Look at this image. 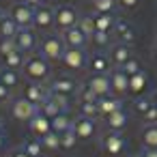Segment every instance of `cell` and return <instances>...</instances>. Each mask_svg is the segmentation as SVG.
<instances>
[{"label":"cell","mask_w":157,"mask_h":157,"mask_svg":"<svg viewBox=\"0 0 157 157\" xmlns=\"http://www.w3.org/2000/svg\"><path fill=\"white\" fill-rule=\"evenodd\" d=\"M78 88H80L78 82H75L73 78H67V75H58V78H54V80L50 82V86H48L50 93H58V95H65V97L75 95Z\"/></svg>","instance_id":"11"},{"label":"cell","mask_w":157,"mask_h":157,"mask_svg":"<svg viewBox=\"0 0 157 157\" xmlns=\"http://www.w3.org/2000/svg\"><path fill=\"white\" fill-rule=\"evenodd\" d=\"M13 50H17V45H15V37H0V56H7V54H11Z\"/></svg>","instance_id":"36"},{"label":"cell","mask_w":157,"mask_h":157,"mask_svg":"<svg viewBox=\"0 0 157 157\" xmlns=\"http://www.w3.org/2000/svg\"><path fill=\"white\" fill-rule=\"evenodd\" d=\"M75 144H78V136L73 133V129H69V131L60 133V148L71 151V148H75Z\"/></svg>","instance_id":"34"},{"label":"cell","mask_w":157,"mask_h":157,"mask_svg":"<svg viewBox=\"0 0 157 157\" xmlns=\"http://www.w3.org/2000/svg\"><path fill=\"white\" fill-rule=\"evenodd\" d=\"M153 101H155V103H157V90H155V95H153Z\"/></svg>","instance_id":"49"},{"label":"cell","mask_w":157,"mask_h":157,"mask_svg":"<svg viewBox=\"0 0 157 157\" xmlns=\"http://www.w3.org/2000/svg\"><path fill=\"white\" fill-rule=\"evenodd\" d=\"M93 20H95V28H97V33H112L114 26H116L114 15H108V13H95Z\"/></svg>","instance_id":"23"},{"label":"cell","mask_w":157,"mask_h":157,"mask_svg":"<svg viewBox=\"0 0 157 157\" xmlns=\"http://www.w3.org/2000/svg\"><path fill=\"white\" fill-rule=\"evenodd\" d=\"M142 144H144V148H157V125H144Z\"/></svg>","instance_id":"27"},{"label":"cell","mask_w":157,"mask_h":157,"mask_svg":"<svg viewBox=\"0 0 157 157\" xmlns=\"http://www.w3.org/2000/svg\"><path fill=\"white\" fill-rule=\"evenodd\" d=\"M20 30V26L15 24V20L11 15H5L2 24H0V37H15Z\"/></svg>","instance_id":"29"},{"label":"cell","mask_w":157,"mask_h":157,"mask_svg":"<svg viewBox=\"0 0 157 157\" xmlns=\"http://www.w3.org/2000/svg\"><path fill=\"white\" fill-rule=\"evenodd\" d=\"M80 116H86V118H97V116H99V108H97V103H90V101H80Z\"/></svg>","instance_id":"33"},{"label":"cell","mask_w":157,"mask_h":157,"mask_svg":"<svg viewBox=\"0 0 157 157\" xmlns=\"http://www.w3.org/2000/svg\"><path fill=\"white\" fill-rule=\"evenodd\" d=\"M73 133L78 136V140H93L97 136V123H95V118H86V116L73 118Z\"/></svg>","instance_id":"9"},{"label":"cell","mask_w":157,"mask_h":157,"mask_svg":"<svg viewBox=\"0 0 157 157\" xmlns=\"http://www.w3.org/2000/svg\"><path fill=\"white\" fill-rule=\"evenodd\" d=\"M146 86H148V75L144 71H138V73L129 75V93L131 95H136V97L144 95Z\"/></svg>","instance_id":"22"},{"label":"cell","mask_w":157,"mask_h":157,"mask_svg":"<svg viewBox=\"0 0 157 157\" xmlns=\"http://www.w3.org/2000/svg\"><path fill=\"white\" fill-rule=\"evenodd\" d=\"M97 108H99V116H108V114H112V112H116V110H121L123 108V101H121V97H116V95H103V97H99L97 99Z\"/></svg>","instance_id":"19"},{"label":"cell","mask_w":157,"mask_h":157,"mask_svg":"<svg viewBox=\"0 0 157 157\" xmlns=\"http://www.w3.org/2000/svg\"><path fill=\"white\" fill-rule=\"evenodd\" d=\"M28 127H30V131L37 136V138H43V136H48L50 131H52V118H48L41 110L28 121Z\"/></svg>","instance_id":"17"},{"label":"cell","mask_w":157,"mask_h":157,"mask_svg":"<svg viewBox=\"0 0 157 157\" xmlns=\"http://www.w3.org/2000/svg\"><path fill=\"white\" fill-rule=\"evenodd\" d=\"M101 148H103L105 155L118 157V155L127 148V140H125L123 131H110V133H105L103 140H101Z\"/></svg>","instance_id":"6"},{"label":"cell","mask_w":157,"mask_h":157,"mask_svg":"<svg viewBox=\"0 0 157 157\" xmlns=\"http://www.w3.org/2000/svg\"><path fill=\"white\" fill-rule=\"evenodd\" d=\"M153 54H155V58H157V39H155V43H153Z\"/></svg>","instance_id":"47"},{"label":"cell","mask_w":157,"mask_h":157,"mask_svg":"<svg viewBox=\"0 0 157 157\" xmlns=\"http://www.w3.org/2000/svg\"><path fill=\"white\" fill-rule=\"evenodd\" d=\"M37 30H48L54 26V9L48 7V5H39L35 7V24H33Z\"/></svg>","instance_id":"14"},{"label":"cell","mask_w":157,"mask_h":157,"mask_svg":"<svg viewBox=\"0 0 157 157\" xmlns=\"http://www.w3.org/2000/svg\"><path fill=\"white\" fill-rule=\"evenodd\" d=\"M11 157H30V155H28V153H24V151L20 148V151H15V153H13Z\"/></svg>","instance_id":"46"},{"label":"cell","mask_w":157,"mask_h":157,"mask_svg":"<svg viewBox=\"0 0 157 157\" xmlns=\"http://www.w3.org/2000/svg\"><path fill=\"white\" fill-rule=\"evenodd\" d=\"M110 60H112V65L114 67H123L129 58H133V54H131V45H127V43H114L112 48H110Z\"/></svg>","instance_id":"18"},{"label":"cell","mask_w":157,"mask_h":157,"mask_svg":"<svg viewBox=\"0 0 157 157\" xmlns=\"http://www.w3.org/2000/svg\"><path fill=\"white\" fill-rule=\"evenodd\" d=\"M65 50H67V45H65V41H63V35H45L43 41H41V45H39V52H41L50 63L60 60L63 54H65Z\"/></svg>","instance_id":"2"},{"label":"cell","mask_w":157,"mask_h":157,"mask_svg":"<svg viewBox=\"0 0 157 157\" xmlns=\"http://www.w3.org/2000/svg\"><path fill=\"white\" fill-rule=\"evenodd\" d=\"M48 95H50V90H48L43 84H37V82H30V84L24 86V90H22V97H26L28 101H33V103L39 105V108H41V103L48 99Z\"/></svg>","instance_id":"16"},{"label":"cell","mask_w":157,"mask_h":157,"mask_svg":"<svg viewBox=\"0 0 157 157\" xmlns=\"http://www.w3.org/2000/svg\"><path fill=\"white\" fill-rule=\"evenodd\" d=\"M60 60H63L65 69L80 71V69H84V65L88 60V54H86V50H80V48H67Z\"/></svg>","instance_id":"7"},{"label":"cell","mask_w":157,"mask_h":157,"mask_svg":"<svg viewBox=\"0 0 157 157\" xmlns=\"http://www.w3.org/2000/svg\"><path fill=\"white\" fill-rule=\"evenodd\" d=\"M114 35H116V39H118V43H127V45L136 43V30H133V26H131L127 20H118V22H116Z\"/></svg>","instance_id":"21"},{"label":"cell","mask_w":157,"mask_h":157,"mask_svg":"<svg viewBox=\"0 0 157 157\" xmlns=\"http://www.w3.org/2000/svg\"><path fill=\"white\" fill-rule=\"evenodd\" d=\"M86 88L93 90L97 97L110 95L112 93V88H110V73H90L88 80H86Z\"/></svg>","instance_id":"10"},{"label":"cell","mask_w":157,"mask_h":157,"mask_svg":"<svg viewBox=\"0 0 157 157\" xmlns=\"http://www.w3.org/2000/svg\"><path fill=\"white\" fill-rule=\"evenodd\" d=\"M41 142H43L45 151H60V133H56V131H50L48 136H43Z\"/></svg>","instance_id":"32"},{"label":"cell","mask_w":157,"mask_h":157,"mask_svg":"<svg viewBox=\"0 0 157 157\" xmlns=\"http://www.w3.org/2000/svg\"><path fill=\"white\" fill-rule=\"evenodd\" d=\"M5 146H7V133H5L2 125H0V153L5 151Z\"/></svg>","instance_id":"43"},{"label":"cell","mask_w":157,"mask_h":157,"mask_svg":"<svg viewBox=\"0 0 157 157\" xmlns=\"http://www.w3.org/2000/svg\"><path fill=\"white\" fill-rule=\"evenodd\" d=\"M15 45H17L20 52L33 54L35 48H37V35H35L30 28H20L17 35H15Z\"/></svg>","instance_id":"15"},{"label":"cell","mask_w":157,"mask_h":157,"mask_svg":"<svg viewBox=\"0 0 157 157\" xmlns=\"http://www.w3.org/2000/svg\"><path fill=\"white\" fill-rule=\"evenodd\" d=\"M118 2L116 0H93V9L95 13H108V15H114Z\"/></svg>","instance_id":"28"},{"label":"cell","mask_w":157,"mask_h":157,"mask_svg":"<svg viewBox=\"0 0 157 157\" xmlns=\"http://www.w3.org/2000/svg\"><path fill=\"white\" fill-rule=\"evenodd\" d=\"M24 2H28L33 7H39V5H45V0H24Z\"/></svg>","instance_id":"45"},{"label":"cell","mask_w":157,"mask_h":157,"mask_svg":"<svg viewBox=\"0 0 157 157\" xmlns=\"http://www.w3.org/2000/svg\"><path fill=\"white\" fill-rule=\"evenodd\" d=\"M123 69H125V73H127V75H133V73L142 71V65H140V60L133 56V58H129V60L123 65Z\"/></svg>","instance_id":"38"},{"label":"cell","mask_w":157,"mask_h":157,"mask_svg":"<svg viewBox=\"0 0 157 157\" xmlns=\"http://www.w3.org/2000/svg\"><path fill=\"white\" fill-rule=\"evenodd\" d=\"M5 101H11V88L0 82V103H5Z\"/></svg>","instance_id":"42"},{"label":"cell","mask_w":157,"mask_h":157,"mask_svg":"<svg viewBox=\"0 0 157 157\" xmlns=\"http://www.w3.org/2000/svg\"><path fill=\"white\" fill-rule=\"evenodd\" d=\"M90 41H93L97 48H105V45H110V33H95V35L90 37Z\"/></svg>","instance_id":"39"},{"label":"cell","mask_w":157,"mask_h":157,"mask_svg":"<svg viewBox=\"0 0 157 157\" xmlns=\"http://www.w3.org/2000/svg\"><path fill=\"white\" fill-rule=\"evenodd\" d=\"M151 105H153V97H138L136 103H133V112L140 114V116H144Z\"/></svg>","instance_id":"37"},{"label":"cell","mask_w":157,"mask_h":157,"mask_svg":"<svg viewBox=\"0 0 157 157\" xmlns=\"http://www.w3.org/2000/svg\"><path fill=\"white\" fill-rule=\"evenodd\" d=\"M5 15H7V13H5L2 9H0V24H2V20H5Z\"/></svg>","instance_id":"48"},{"label":"cell","mask_w":157,"mask_h":157,"mask_svg":"<svg viewBox=\"0 0 157 157\" xmlns=\"http://www.w3.org/2000/svg\"><path fill=\"white\" fill-rule=\"evenodd\" d=\"M22 75L28 80V82H37V84H43L48 78H50V60L41 54V52H33V54H26V60L22 65Z\"/></svg>","instance_id":"1"},{"label":"cell","mask_w":157,"mask_h":157,"mask_svg":"<svg viewBox=\"0 0 157 157\" xmlns=\"http://www.w3.org/2000/svg\"><path fill=\"white\" fill-rule=\"evenodd\" d=\"M78 26L84 30V35L90 39L95 33H97V28H95V20H93V15H86V17H80V22H78Z\"/></svg>","instance_id":"35"},{"label":"cell","mask_w":157,"mask_h":157,"mask_svg":"<svg viewBox=\"0 0 157 157\" xmlns=\"http://www.w3.org/2000/svg\"><path fill=\"white\" fill-rule=\"evenodd\" d=\"M131 157H142V155H131Z\"/></svg>","instance_id":"50"},{"label":"cell","mask_w":157,"mask_h":157,"mask_svg":"<svg viewBox=\"0 0 157 157\" xmlns=\"http://www.w3.org/2000/svg\"><path fill=\"white\" fill-rule=\"evenodd\" d=\"M142 121H144V125H157V103L153 101V105L146 110V114L142 116Z\"/></svg>","instance_id":"40"},{"label":"cell","mask_w":157,"mask_h":157,"mask_svg":"<svg viewBox=\"0 0 157 157\" xmlns=\"http://www.w3.org/2000/svg\"><path fill=\"white\" fill-rule=\"evenodd\" d=\"M63 35V41H65V45L67 48H80V50H86V45H88V37L84 35V30L80 28V26H73V28H69V30H65V33H60Z\"/></svg>","instance_id":"13"},{"label":"cell","mask_w":157,"mask_h":157,"mask_svg":"<svg viewBox=\"0 0 157 157\" xmlns=\"http://www.w3.org/2000/svg\"><path fill=\"white\" fill-rule=\"evenodd\" d=\"M110 88H112V95L116 97H123L129 93V75L125 73L123 67H114L110 71Z\"/></svg>","instance_id":"8"},{"label":"cell","mask_w":157,"mask_h":157,"mask_svg":"<svg viewBox=\"0 0 157 157\" xmlns=\"http://www.w3.org/2000/svg\"><path fill=\"white\" fill-rule=\"evenodd\" d=\"M9 15L15 20V24L20 28H30L35 24V7L28 5V2H24V0H17V2L11 5Z\"/></svg>","instance_id":"4"},{"label":"cell","mask_w":157,"mask_h":157,"mask_svg":"<svg viewBox=\"0 0 157 157\" xmlns=\"http://www.w3.org/2000/svg\"><path fill=\"white\" fill-rule=\"evenodd\" d=\"M127 125H129V112H125V108H121V110L105 116V127L110 131H123Z\"/></svg>","instance_id":"20"},{"label":"cell","mask_w":157,"mask_h":157,"mask_svg":"<svg viewBox=\"0 0 157 157\" xmlns=\"http://www.w3.org/2000/svg\"><path fill=\"white\" fill-rule=\"evenodd\" d=\"M24 60H26V54L20 52V50H13L11 54H7V56L2 58V67H5V69H13V71H17V69H22Z\"/></svg>","instance_id":"25"},{"label":"cell","mask_w":157,"mask_h":157,"mask_svg":"<svg viewBox=\"0 0 157 157\" xmlns=\"http://www.w3.org/2000/svg\"><path fill=\"white\" fill-rule=\"evenodd\" d=\"M0 82H2L5 86H9L11 90L17 86V82H20V75H17V71H13V69H0Z\"/></svg>","instance_id":"30"},{"label":"cell","mask_w":157,"mask_h":157,"mask_svg":"<svg viewBox=\"0 0 157 157\" xmlns=\"http://www.w3.org/2000/svg\"><path fill=\"white\" fill-rule=\"evenodd\" d=\"M140 2L142 0H118V7L125 9V11H133V9L140 7Z\"/></svg>","instance_id":"41"},{"label":"cell","mask_w":157,"mask_h":157,"mask_svg":"<svg viewBox=\"0 0 157 157\" xmlns=\"http://www.w3.org/2000/svg\"><path fill=\"white\" fill-rule=\"evenodd\" d=\"M22 151H24V153H28L30 157H43L45 146H43L41 138H28V140L22 144Z\"/></svg>","instance_id":"26"},{"label":"cell","mask_w":157,"mask_h":157,"mask_svg":"<svg viewBox=\"0 0 157 157\" xmlns=\"http://www.w3.org/2000/svg\"><path fill=\"white\" fill-rule=\"evenodd\" d=\"M78 22H80V13L75 11V7H71V5H60L58 9H54V26H56L60 33H65V30L78 26Z\"/></svg>","instance_id":"3"},{"label":"cell","mask_w":157,"mask_h":157,"mask_svg":"<svg viewBox=\"0 0 157 157\" xmlns=\"http://www.w3.org/2000/svg\"><path fill=\"white\" fill-rule=\"evenodd\" d=\"M86 67L90 73H110L112 71V60L103 52H93L86 60Z\"/></svg>","instance_id":"12"},{"label":"cell","mask_w":157,"mask_h":157,"mask_svg":"<svg viewBox=\"0 0 157 157\" xmlns=\"http://www.w3.org/2000/svg\"><path fill=\"white\" fill-rule=\"evenodd\" d=\"M39 110H41V112H43L48 118H54V116H58V114L63 112V110H60V105H58V103H56V101H54L50 95H48V99L41 103V108H39Z\"/></svg>","instance_id":"31"},{"label":"cell","mask_w":157,"mask_h":157,"mask_svg":"<svg viewBox=\"0 0 157 157\" xmlns=\"http://www.w3.org/2000/svg\"><path fill=\"white\" fill-rule=\"evenodd\" d=\"M69 129H73V118L69 116V112H60L58 116L52 118V131L65 133V131H69Z\"/></svg>","instance_id":"24"},{"label":"cell","mask_w":157,"mask_h":157,"mask_svg":"<svg viewBox=\"0 0 157 157\" xmlns=\"http://www.w3.org/2000/svg\"><path fill=\"white\" fill-rule=\"evenodd\" d=\"M39 112V105H35L33 101H28L26 97H17L11 103V116L20 123H28L35 114Z\"/></svg>","instance_id":"5"},{"label":"cell","mask_w":157,"mask_h":157,"mask_svg":"<svg viewBox=\"0 0 157 157\" xmlns=\"http://www.w3.org/2000/svg\"><path fill=\"white\" fill-rule=\"evenodd\" d=\"M142 157H157V148H144Z\"/></svg>","instance_id":"44"}]
</instances>
